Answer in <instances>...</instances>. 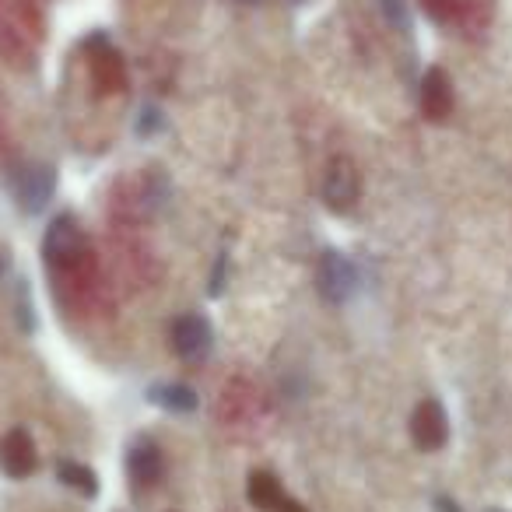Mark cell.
I'll return each mask as SVG.
<instances>
[{
	"label": "cell",
	"instance_id": "obj_1",
	"mask_svg": "<svg viewBox=\"0 0 512 512\" xmlns=\"http://www.w3.org/2000/svg\"><path fill=\"white\" fill-rule=\"evenodd\" d=\"M316 288H320V295L327 302H334V306H341V302H348L351 295L358 292V271L355 264H351L344 253H323L320 256V267H316Z\"/></svg>",
	"mask_w": 512,
	"mask_h": 512
},
{
	"label": "cell",
	"instance_id": "obj_2",
	"mask_svg": "<svg viewBox=\"0 0 512 512\" xmlns=\"http://www.w3.org/2000/svg\"><path fill=\"white\" fill-rule=\"evenodd\" d=\"M85 253H88L85 232H81L74 218H57L50 228H46L43 256L50 267H74V264H81V256Z\"/></svg>",
	"mask_w": 512,
	"mask_h": 512
},
{
	"label": "cell",
	"instance_id": "obj_3",
	"mask_svg": "<svg viewBox=\"0 0 512 512\" xmlns=\"http://www.w3.org/2000/svg\"><path fill=\"white\" fill-rule=\"evenodd\" d=\"M358 193H362V176H358L355 162L351 158H334L323 179V200H327L330 211H351L358 204Z\"/></svg>",
	"mask_w": 512,
	"mask_h": 512
},
{
	"label": "cell",
	"instance_id": "obj_4",
	"mask_svg": "<svg viewBox=\"0 0 512 512\" xmlns=\"http://www.w3.org/2000/svg\"><path fill=\"white\" fill-rule=\"evenodd\" d=\"M53 190H57V176L50 165H25L15 172V197L22 211H43L53 200Z\"/></svg>",
	"mask_w": 512,
	"mask_h": 512
},
{
	"label": "cell",
	"instance_id": "obj_5",
	"mask_svg": "<svg viewBox=\"0 0 512 512\" xmlns=\"http://www.w3.org/2000/svg\"><path fill=\"white\" fill-rule=\"evenodd\" d=\"M411 435H414V446L432 453V449H442L449 439V418L442 411L439 400H421L418 411L411 418Z\"/></svg>",
	"mask_w": 512,
	"mask_h": 512
},
{
	"label": "cell",
	"instance_id": "obj_6",
	"mask_svg": "<svg viewBox=\"0 0 512 512\" xmlns=\"http://www.w3.org/2000/svg\"><path fill=\"white\" fill-rule=\"evenodd\" d=\"M172 348L183 358H190V362L204 358L207 351H211V323L193 313L179 316V320L172 323Z\"/></svg>",
	"mask_w": 512,
	"mask_h": 512
},
{
	"label": "cell",
	"instance_id": "obj_7",
	"mask_svg": "<svg viewBox=\"0 0 512 512\" xmlns=\"http://www.w3.org/2000/svg\"><path fill=\"white\" fill-rule=\"evenodd\" d=\"M0 467L11 477H29L36 470V446H32L29 432L15 428V432L4 435V442H0Z\"/></svg>",
	"mask_w": 512,
	"mask_h": 512
},
{
	"label": "cell",
	"instance_id": "obj_8",
	"mask_svg": "<svg viewBox=\"0 0 512 512\" xmlns=\"http://www.w3.org/2000/svg\"><path fill=\"white\" fill-rule=\"evenodd\" d=\"M449 109H453V85H449L446 71L432 67V71H425V78H421V113H425L428 120H446Z\"/></svg>",
	"mask_w": 512,
	"mask_h": 512
},
{
	"label": "cell",
	"instance_id": "obj_9",
	"mask_svg": "<svg viewBox=\"0 0 512 512\" xmlns=\"http://www.w3.org/2000/svg\"><path fill=\"white\" fill-rule=\"evenodd\" d=\"M127 470L130 477H134L137 484H158L162 481V453H158L151 442H144V446H134L127 456Z\"/></svg>",
	"mask_w": 512,
	"mask_h": 512
},
{
	"label": "cell",
	"instance_id": "obj_10",
	"mask_svg": "<svg viewBox=\"0 0 512 512\" xmlns=\"http://www.w3.org/2000/svg\"><path fill=\"white\" fill-rule=\"evenodd\" d=\"M246 495H249V502H253L256 509H264V512L278 509V505L285 502V495H281L278 477L267 474V470H253V474H249Z\"/></svg>",
	"mask_w": 512,
	"mask_h": 512
},
{
	"label": "cell",
	"instance_id": "obj_11",
	"mask_svg": "<svg viewBox=\"0 0 512 512\" xmlns=\"http://www.w3.org/2000/svg\"><path fill=\"white\" fill-rule=\"evenodd\" d=\"M57 477L64 484H71L74 491H81V495L95 498L99 495V477H95L92 467H85V463H74V460H60L57 463Z\"/></svg>",
	"mask_w": 512,
	"mask_h": 512
},
{
	"label": "cell",
	"instance_id": "obj_12",
	"mask_svg": "<svg viewBox=\"0 0 512 512\" xmlns=\"http://www.w3.org/2000/svg\"><path fill=\"white\" fill-rule=\"evenodd\" d=\"M151 400L169 407V411H193V407H197V393H193L190 386H155Z\"/></svg>",
	"mask_w": 512,
	"mask_h": 512
},
{
	"label": "cell",
	"instance_id": "obj_13",
	"mask_svg": "<svg viewBox=\"0 0 512 512\" xmlns=\"http://www.w3.org/2000/svg\"><path fill=\"white\" fill-rule=\"evenodd\" d=\"M379 4H383V15H386V22H390L393 29L411 32V11H407L404 0H379Z\"/></svg>",
	"mask_w": 512,
	"mask_h": 512
},
{
	"label": "cell",
	"instance_id": "obj_14",
	"mask_svg": "<svg viewBox=\"0 0 512 512\" xmlns=\"http://www.w3.org/2000/svg\"><path fill=\"white\" fill-rule=\"evenodd\" d=\"M162 123V116H158V109H141V123H137V134H151V130Z\"/></svg>",
	"mask_w": 512,
	"mask_h": 512
},
{
	"label": "cell",
	"instance_id": "obj_15",
	"mask_svg": "<svg viewBox=\"0 0 512 512\" xmlns=\"http://www.w3.org/2000/svg\"><path fill=\"white\" fill-rule=\"evenodd\" d=\"M278 512H306V509H302L299 502H292V498H285V502L278 505Z\"/></svg>",
	"mask_w": 512,
	"mask_h": 512
},
{
	"label": "cell",
	"instance_id": "obj_16",
	"mask_svg": "<svg viewBox=\"0 0 512 512\" xmlns=\"http://www.w3.org/2000/svg\"><path fill=\"white\" fill-rule=\"evenodd\" d=\"M439 512H460V509H456V502H449V498H439Z\"/></svg>",
	"mask_w": 512,
	"mask_h": 512
},
{
	"label": "cell",
	"instance_id": "obj_17",
	"mask_svg": "<svg viewBox=\"0 0 512 512\" xmlns=\"http://www.w3.org/2000/svg\"><path fill=\"white\" fill-rule=\"evenodd\" d=\"M242 4H256V0H242Z\"/></svg>",
	"mask_w": 512,
	"mask_h": 512
},
{
	"label": "cell",
	"instance_id": "obj_18",
	"mask_svg": "<svg viewBox=\"0 0 512 512\" xmlns=\"http://www.w3.org/2000/svg\"><path fill=\"white\" fill-rule=\"evenodd\" d=\"M491 512H498V509H491Z\"/></svg>",
	"mask_w": 512,
	"mask_h": 512
}]
</instances>
